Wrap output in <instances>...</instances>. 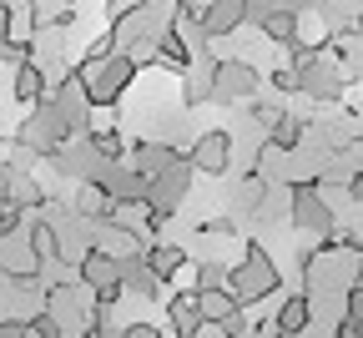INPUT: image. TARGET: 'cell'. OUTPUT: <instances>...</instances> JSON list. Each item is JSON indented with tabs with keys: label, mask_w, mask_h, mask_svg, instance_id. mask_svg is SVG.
I'll list each match as a JSON object with an SVG mask.
<instances>
[{
	"label": "cell",
	"mask_w": 363,
	"mask_h": 338,
	"mask_svg": "<svg viewBox=\"0 0 363 338\" xmlns=\"http://www.w3.org/2000/svg\"><path fill=\"white\" fill-rule=\"evenodd\" d=\"M227 288H233L238 308H242V303H257V298H267L272 288H278V268H272V258H267L257 243H247V258L227 273Z\"/></svg>",
	"instance_id": "1"
},
{
	"label": "cell",
	"mask_w": 363,
	"mask_h": 338,
	"mask_svg": "<svg viewBox=\"0 0 363 338\" xmlns=\"http://www.w3.org/2000/svg\"><path fill=\"white\" fill-rule=\"evenodd\" d=\"M212 96L217 102H252L257 96V71L247 61H217L212 66Z\"/></svg>",
	"instance_id": "2"
},
{
	"label": "cell",
	"mask_w": 363,
	"mask_h": 338,
	"mask_svg": "<svg viewBox=\"0 0 363 338\" xmlns=\"http://www.w3.org/2000/svg\"><path fill=\"white\" fill-rule=\"evenodd\" d=\"M192 172H207V177H222L227 167H233V136H227V131H202L197 136V147H192Z\"/></svg>",
	"instance_id": "3"
},
{
	"label": "cell",
	"mask_w": 363,
	"mask_h": 338,
	"mask_svg": "<svg viewBox=\"0 0 363 338\" xmlns=\"http://www.w3.org/2000/svg\"><path fill=\"white\" fill-rule=\"evenodd\" d=\"M293 222L313 227V232H328L333 227V212L323 207V197H318V182H298L293 187Z\"/></svg>",
	"instance_id": "4"
},
{
	"label": "cell",
	"mask_w": 363,
	"mask_h": 338,
	"mask_svg": "<svg viewBox=\"0 0 363 338\" xmlns=\"http://www.w3.org/2000/svg\"><path fill=\"white\" fill-rule=\"evenodd\" d=\"M308 328H313V303H308V293H298V298H288L278 308V318L262 323L257 333H308Z\"/></svg>",
	"instance_id": "5"
},
{
	"label": "cell",
	"mask_w": 363,
	"mask_h": 338,
	"mask_svg": "<svg viewBox=\"0 0 363 338\" xmlns=\"http://www.w3.org/2000/svg\"><path fill=\"white\" fill-rule=\"evenodd\" d=\"M247 16V0H212L207 16H202V31L207 36H227V31H238Z\"/></svg>",
	"instance_id": "6"
},
{
	"label": "cell",
	"mask_w": 363,
	"mask_h": 338,
	"mask_svg": "<svg viewBox=\"0 0 363 338\" xmlns=\"http://www.w3.org/2000/svg\"><path fill=\"white\" fill-rule=\"evenodd\" d=\"M40 96H45V71H40L35 56H26V61L16 66V102H21V111H30Z\"/></svg>",
	"instance_id": "7"
},
{
	"label": "cell",
	"mask_w": 363,
	"mask_h": 338,
	"mask_svg": "<svg viewBox=\"0 0 363 338\" xmlns=\"http://www.w3.org/2000/svg\"><path fill=\"white\" fill-rule=\"evenodd\" d=\"M197 308H202V318L233 323V313H238V298H233V288H197Z\"/></svg>",
	"instance_id": "8"
},
{
	"label": "cell",
	"mask_w": 363,
	"mask_h": 338,
	"mask_svg": "<svg viewBox=\"0 0 363 338\" xmlns=\"http://www.w3.org/2000/svg\"><path fill=\"white\" fill-rule=\"evenodd\" d=\"M167 323H172V333H197V323H202V308H197V293H172V308H167Z\"/></svg>",
	"instance_id": "9"
},
{
	"label": "cell",
	"mask_w": 363,
	"mask_h": 338,
	"mask_svg": "<svg viewBox=\"0 0 363 338\" xmlns=\"http://www.w3.org/2000/svg\"><path fill=\"white\" fill-rule=\"evenodd\" d=\"M182 258H187V248H177V243H152V248L142 253V263H147V268H152L162 283H167V278L182 268Z\"/></svg>",
	"instance_id": "10"
},
{
	"label": "cell",
	"mask_w": 363,
	"mask_h": 338,
	"mask_svg": "<svg viewBox=\"0 0 363 338\" xmlns=\"http://www.w3.org/2000/svg\"><path fill=\"white\" fill-rule=\"evenodd\" d=\"M262 36L278 40V45H293L298 40V11H267L262 16Z\"/></svg>",
	"instance_id": "11"
},
{
	"label": "cell",
	"mask_w": 363,
	"mask_h": 338,
	"mask_svg": "<svg viewBox=\"0 0 363 338\" xmlns=\"http://www.w3.org/2000/svg\"><path fill=\"white\" fill-rule=\"evenodd\" d=\"M30 248H35V258L45 263V258H61V248H56V227L45 222V217H35L30 222Z\"/></svg>",
	"instance_id": "12"
},
{
	"label": "cell",
	"mask_w": 363,
	"mask_h": 338,
	"mask_svg": "<svg viewBox=\"0 0 363 338\" xmlns=\"http://www.w3.org/2000/svg\"><path fill=\"white\" fill-rule=\"evenodd\" d=\"M333 333H363V283H348V318L333 328Z\"/></svg>",
	"instance_id": "13"
},
{
	"label": "cell",
	"mask_w": 363,
	"mask_h": 338,
	"mask_svg": "<svg viewBox=\"0 0 363 338\" xmlns=\"http://www.w3.org/2000/svg\"><path fill=\"white\" fill-rule=\"evenodd\" d=\"M202 283H207V273H202L197 263H187V258H182V268L167 278V288H177V293H197Z\"/></svg>",
	"instance_id": "14"
},
{
	"label": "cell",
	"mask_w": 363,
	"mask_h": 338,
	"mask_svg": "<svg viewBox=\"0 0 363 338\" xmlns=\"http://www.w3.org/2000/svg\"><path fill=\"white\" fill-rule=\"evenodd\" d=\"M272 141H278L283 152H293L298 141H303V121H293V116H278V121H272Z\"/></svg>",
	"instance_id": "15"
},
{
	"label": "cell",
	"mask_w": 363,
	"mask_h": 338,
	"mask_svg": "<svg viewBox=\"0 0 363 338\" xmlns=\"http://www.w3.org/2000/svg\"><path fill=\"white\" fill-rule=\"evenodd\" d=\"M262 197H267V177L252 172V177L242 182V202H247V207H262Z\"/></svg>",
	"instance_id": "16"
}]
</instances>
